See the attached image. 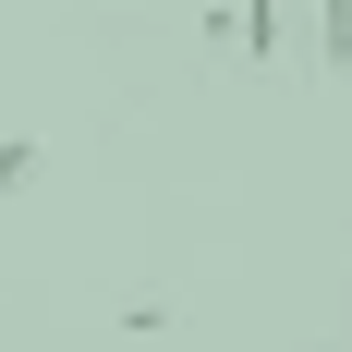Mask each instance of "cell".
I'll list each match as a JSON object with an SVG mask.
<instances>
[{
  "instance_id": "obj_1",
  "label": "cell",
  "mask_w": 352,
  "mask_h": 352,
  "mask_svg": "<svg viewBox=\"0 0 352 352\" xmlns=\"http://www.w3.org/2000/svg\"><path fill=\"white\" fill-rule=\"evenodd\" d=\"M316 73L352 85V0H316Z\"/></svg>"
},
{
  "instance_id": "obj_2",
  "label": "cell",
  "mask_w": 352,
  "mask_h": 352,
  "mask_svg": "<svg viewBox=\"0 0 352 352\" xmlns=\"http://www.w3.org/2000/svg\"><path fill=\"white\" fill-rule=\"evenodd\" d=\"M36 170H49V158H36V134H0V195H25Z\"/></svg>"
}]
</instances>
